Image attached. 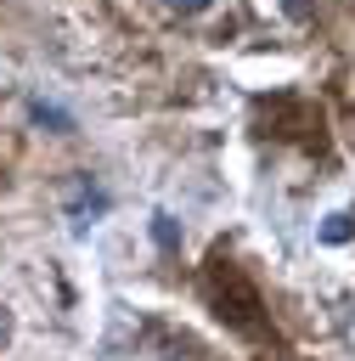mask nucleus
<instances>
[{
  "label": "nucleus",
  "instance_id": "20e7f679",
  "mask_svg": "<svg viewBox=\"0 0 355 361\" xmlns=\"http://www.w3.org/2000/svg\"><path fill=\"white\" fill-rule=\"evenodd\" d=\"M169 6H175V11H203L208 0H169Z\"/></svg>",
  "mask_w": 355,
  "mask_h": 361
},
{
  "label": "nucleus",
  "instance_id": "7ed1b4c3",
  "mask_svg": "<svg viewBox=\"0 0 355 361\" xmlns=\"http://www.w3.org/2000/svg\"><path fill=\"white\" fill-rule=\"evenodd\" d=\"M321 237H327V243H344V237H349V220H344V214H332V220L321 226Z\"/></svg>",
  "mask_w": 355,
  "mask_h": 361
},
{
  "label": "nucleus",
  "instance_id": "f03ea898",
  "mask_svg": "<svg viewBox=\"0 0 355 361\" xmlns=\"http://www.w3.org/2000/svg\"><path fill=\"white\" fill-rule=\"evenodd\" d=\"M34 118H39V124H56V130H68V113H56V107H45V102H34Z\"/></svg>",
  "mask_w": 355,
  "mask_h": 361
},
{
  "label": "nucleus",
  "instance_id": "39448f33",
  "mask_svg": "<svg viewBox=\"0 0 355 361\" xmlns=\"http://www.w3.org/2000/svg\"><path fill=\"white\" fill-rule=\"evenodd\" d=\"M0 327H6V322H0Z\"/></svg>",
  "mask_w": 355,
  "mask_h": 361
},
{
  "label": "nucleus",
  "instance_id": "f257e3e1",
  "mask_svg": "<svg viewBox=\"0 0 355 361\" xmlns=\"http://www.w3.org/2000/svg\"><path fill=\"white\" fill-rule=\"evenodd\" d=\"M152 237H158V248H175V243H180V231H175L169 214H152Z\"/></svg>",
  "mask_w": 355,
  "mask_h": 361
}]
</instances>
